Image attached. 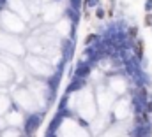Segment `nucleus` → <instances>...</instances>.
Returning <instances> with one entry per match:
<instances>
[{
    "mask_svg": "<svg viewBox=\"0 0 152 137\" xmlns=\"http://www.w3.org/2000/svg\"><path fill=\"white\" fill-rule=\"evenodd\" d=\"M145 25H147V26H152V14L145 16Z\"/></svg>",
    "mask_w": 152,
    "mask_h": 137,
    "instance_id": "f257e3e1",
    "label": "nucleus"
},
{
    "mask_svg": "<svg viewBox=\"0 0 152 137\" xmlns=\"http://www.w3.org/2000/svg\"><path fill=\"white\" fill-rule=\"evenodd\" d=\"M136 55H138V56H142V44H138V46H136Z\"/></svg>",
    "mask_w": 152,
    "mask_h": 137,
    "instance_id": "f03ea898",
    "label": "nucleus"
}]
</instances>
